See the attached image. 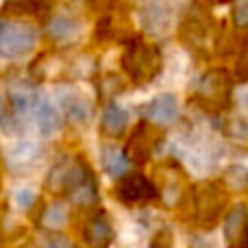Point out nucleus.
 I'll return each instance as SVG.
<instances>
[{"label":"nucleus","mask_w":248,"mask_h":248,"mask_svg":"<svg viewBox=\"0 0 248 248\" xmlns=\"http://www.w3.org/2000/svg\"><path fill=\"white\" fill-rule=\"evenodd\" d=\"M35 122L42 135L50 137L61 128V111L48 96H39L35 103Z\"/></svg>","instance_id":"obj_3"},{"label":"nucleus","mask_w":248,"mask_h":248,"mask_svg":"<svg viewBox=\"0 0 248 248\" xmlns=\"http://www.w3.org/2000/svg\"><path fill=\"white\" fill-rule=\"evenodd\" d=\"M233 20H235L237 26H248V0H237L235 2Z\"/></svg>","instance_id":"obj_12"},{"label":"nucleus","mask_w":248,"mask_h":248,"mask_svg":"<svg viewBox=\"0 0 248 248\" xmlns=\"http://www.w3.org/2000/svg\"><path fill=\"white\" fill-rule=\"evenodd\" d=\"M39 42V31L26 20H0V57L22 59L31 55Z\"/></svg>","instance_id":"obj_1"},{"label":"nucleus","mask_w":248,"mask_h":248,"mask_svg":"<svg viewBox=\"0 0 248 248\" xmlns=\"http://www.w3.org/2000/svg\"><path fill=\"white\" fill-rule=\"evenodd\" d=\"M35 198H37V194H35V189L29 187V185H17V187L13 189V205H16L17 209H29V207H33Z\"/></svg>","instance_id":"obj_11"},{"label":"nucleus","mask_w":248,"mask_h":248,"mask_svg":"<svg viewBox=\"0 0 248 248\" xmlns=\"http://www.w3.org/2000/svg\"><path fill=\"white\" fill-rule=\"evenodd\" d=\"M144 26L150 35H166L170 31V9L161 2H153L144 11Z\"/></svg>","instance_id":"obj_6"},{"label":"nucleus","mask_w":248,"mask_h":248,"mask_svg":"<svg viewBox=\"0 0 248 248\" xmlns=\"http://www.w3.org/2000/svg\"><path fill=\"white\" fill-rule=\"evenodd\" d=\"M144 116L155 124L168 126L179 118V98L174 94H159L146 105Z\"/></svg>","instance_id":"obj_2"},{"label":"nucleus","mask_w":248,"mask_h":248,"mask_svg":"<svg viewBox=\"0 0 248 248\" xmlns=\"http://www.w3.org/2000/svg\"><path fill=\"white\" fill-rule=\"evenodd\" d=\"M59 100H61V107H63L65 113L70 116V120H74V122L90 120L92 105L83 94H78V92H74V90H61Z\"/></svg>","instance_id":"obj_5"},{"label":"nucleus","mask_w":248,"mask_h":248,"mask_svg":"<svg viewBox=\"0 0 248 248\" xmlns=\"http://www.w3.org/2000/svg\"><path fill=\"white\" fill-rule=\"evenodd\" d=\"M237 103H240L242 107L248 111V87H244V90L237 92Z\"/></svg>","instance_id":"obj_14"},{"label":"nucleus","mask_w":248,"mask_h":248,"mask_svg":"<svg viewBox=\"0 0 248 248\" xmlns=\"http://www.w3.org/2000/svg\"><path fill=\"white\" fill-rule=\"evenodd\" d=\"M246 161H248V157H246ZM246 166H248V163H246Z\"/></svg>","instance_id":"obj_16"},{"label":"nucleus","mask_w":248,"mask_h":248,"mask_svg":"<svg viewBox=\"0 0 248 248\" xmlns=\"http://www.w3.org/2000/svg\"><path fill=\"white\" fill-rule=\"evenodd\" d=\"M0 107H2V103H0Z\"/></svg>","instance_id":"obj_17"},{"label":"nucleus","mask_w":248,"mask_h":248,"mask_svg":"<svg viewBox=\"0 0 248 248\" xmlns=\"http://www.w3.org/2000/svg\"><path fill=\"white\" fill-rule=\"evenodd\" d=\"M81 33V20L72 13H57L48 22V35L59 44H68L78 37Z\"/></svg>","instance_id":"obj_4"},{"label":"nucleus","mask_w":248,"mask_h":248,"mask_svg":"<svg viewBox=\"0 0 248 248\" xmlns=\"http://www.w3.org/2000/svg\"><path fill=\"white\" fill-rule=\"evenodd\" d=\"M128 124V111L118 103H111L103 111V126L109 133H122Z\"/></svg>","instance_id":"obj_7"},{"label":"nucleus","mask_w":248,"mask_h":248,"mask_svg":"<svg viewBox=\"0 0 248 248\" xmlns=\"http://www.w3.org/2000/svg\"><path fill=\"white\" fill-rule=\"evenodd\" d=\"M46 248H70L68 244V240L65 237H61V235H50L46 240Z\"/></svg>","instance_id":"obj_13"},{"label":"nucleus","mask_w":248,"mask_h":248,"mask_svg":"<svg viewBox=\"0 0 248 248\" xmlns=\"http://www.w3.org/2000/svg\"><path fill=\"white\" fill-rule=\"evenodd\" d=\"M103 166L111 176H120V174L126 172L128 159L124 157V153L120 148H116V146H107V148L103 150Z\"/></svg>","instance_id":"obj_8"},{"label":"nucleus","mask_w":248,"mask_h":248,"mask_svg":"<svg viewBox=\"0 0 248 248\" xmlns=\"http://www.w3.org/2000/svg\"><path fill=\"white\" fill-rule=\"evenodd\" d=\"M65 222H68V207L63 202L50 205L46 209V214H44V227L48 229H61Z\"/></svg>","instance_id":"obj_10"},{"label":"nucleus","mask_w":248,"mask_h":248,"mask_svg":"<svg viewBox=\"0 0 248 248\" xmlns=\"http://www.w3.org/2000/svg\"><path fill=\"white\" fill-rule=\"evenodd\" d=\"M37 153H39V146L35 144V141L22 140V141H17V144H13L9 157H11V161H16V163H29L37 157Z\"/></svg>","instance_id":"obj_9"},{"label":"nucleus","mask_w":248,"mask_h":248,"mask_svg":"<svg viewBox=\"0 0 248 248\" xmlns=\"http://www.w3.org/2000/svg\"><path fill=\"white\" fill-rule=\"evenodd\" d=\"M211 2H229V0H211Z\"/></svg>","instance_id":"obj_15"}]
</instances>
